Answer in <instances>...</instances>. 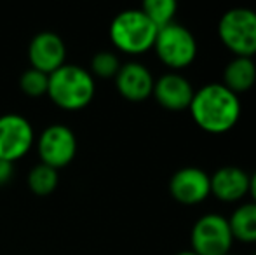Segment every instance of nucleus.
<instances>
[{
	"label": "nucleus",
	"mask_w": 256,
	"mask_h": 255,
	"mask_svg": "<svg viewBox=\"0 0 256 255\" xmlns=\"http://www.w3.org/2000/svg\"><path fill=\"white\" fill-rule=\"evenodd\" d=\"M158 28L142 9H126L110 23V41L122 53L142 55L154 48Z\"/></svg>",
	"instance_id": "7ed1b4c3"
},
{
	"label": "nucleus",
	"mask_w": 256,
	"mask_h": 255,
	"mask_svg": "<svg viewBox=\"0 0 256 255\" xmlns=\"http://www.w3.org/2000/svg\"><path fill=\"white\" fill-rule=\"evenodd\" d=\"M194 93L196 89L185 75L178 74V72H168L154 82L152 95L155 96L158 105H162L164 109L185 110L192 103Z\"/></svg>",
	"instance_id": "9b49d317"
},
{
	"label": "nucleus",
	"mask_w": 256,
	"mask_h": 255,
	"mask_svg": "<svg viewBox=\"0 0 256 255\" xmlns=\"http://www.w3.org/2000/svg\"><path fill=\"white\" fill-rule=\"evenodd\" d=\"M26 184L35 196H49L56 191L58 184H60V173L48 164L38 163L30 170L26 177Z\"/></svg>",
	"instance_id": "dca6fc26"
},
{
	"label": "nucleus",
	"mask_w": 256,
	"mask_h": 255,
	"mask_svg": "<svg viewBox=\"0 0 256 255\" xmlns=\"http://www.w3.org/2000/svg\"><path fill=\"white\" fill-rule=\"evenodd\" d=\"M250 194L253 197V201L256 203V170L253 175H250Z\"/></svg>",
	"instance_id": "412c9836"
},
{
	"label": "nucleus",
	"mask_w": 256,
	"mask_h": 255,
	"mask_svg": "<svg viewBox=\"0 0 256 255\" xmlns=\"http://www.w3.org/2000/svg\"><path fill=\"white\" fill-rule=\"evenodd\" d=\"M20 88L26 96L32 98H40V96L48 95L49 88V75L42 74V72L35 70V68H28L21 74L20 77Z\"/></svg>",
	"instance_id": "a211bd4d"
},
{
	"label": "nucleus",
	"mask_w": 256,
	"mask_h": 255,
	"mask_svg": "<svg viewBox=\"0 0 256 255\" xmlns=\"http://www.w3.org/2000/svg\"><path fill=\"white\" fill-rule=\"evenodd\" d=\"M120 60L112 51H100L92 56L91 60V75L102 79H115L118 68H120Z\"/></svg>",
	"instance_id": "6ab92c4d"
},
{
	"label": "nucleus",
	"mask_w": 256,
	"mask_h": 255,
	"mask_svg": "<svg viewBox=\"0 0 256 255\" xmlns=\"http://www.w3.org/2000/svg\"><path fill=\"white\" fill-rule=\"evenodd\" d=\"M190 114L200 129L212 135L230 131L240 117V100L222 82H208L194 93Z\"/></svg>",
	"instance_id": "f257e3e1"
},
{
	"label": "nucleus",
	"mask_w": 256,
	"mask_h": 255,
	"mask_svg": "<svg viewBox=\"0 0 256 255\" xmlns=\"http://www.w3.org/2000/svg\"><path fill=\"white\" fill-rule=\"evenodd\" d=\"M211 194L225 203H236L250 192V173L236 164H226L209 175Z\"/></svg>",
	"instance_id": "ddd939ff"
},
{
	"label": "nucleus",
	"mask_w": 256,
	"mask_h": 255,
	"mask_svg": "<svg viewBox=\"0 0 256 255\" xmlns=\"http://www.w3.org/2000/svg\"><path fill=\"white\" fill-rule=\"evenodd\" d=\"M220 41L236 56L253 58L256 55V11L250 7H232L218 21Z\"/></svg>",
	"instance_id": "20e7f679"
},
{
	"label": "nucleus",
	"mask_w": 256,
	"mask_h": 255,
	"mask_svg": "<svg viewBox=\"0 0 256 255\" xmlns=\"http://www.w3.org/2000/svg\"><path fill=\"white\" fill-rule=\"evenodd\" d=\"M142 11L146 14V18L152 21L155 27L162 28L174 21L178 4L174 0H145L142 6Z\"/></svg>",
	"instance_id": "f3484780"
},
{
	"label": "nucleus",
	"mask_w": 256,
	"mask_h": 255,
	"mask_svg": "<svg viewBox=\"0 0 256 255\" xmlns=\"http://www.w3.org/2000/svg\"><path fill=\"white\" fill-rule=\"evenodd\" d=\"M158 60L169 68H185L196 60L197 41L185 25L172 21L158 28L154 42Z\"/></svg>",
	"instance_id": "39448f33"
},
{
	"label": "nucleus",
	"mask_w": 256,
	"mask_h": 255,
	"mask_svg": "<svg viewBox=\"0 0 256 255\" xmlns=\"http://www.w3.org/2000/svg\"><path fill=\"white\" fill-rule=\"evenodd\" d=\"M176 255H197V253L192 252V250H183V252H178Z\"/></svg>",
	"instance_id": "4be33fe9"
},
{
	"label": "nucleus",
	"mask_w": 256,
	"mask_h": 255,
	"mask_svg": "<svg viewBox=\"0 0 256 255\" xmlns=\"http://www.w3.org/2000/svg\"><path fill=\"white\" fill-rule=\"evenodd\" d=\"M234 239L242 243H256V203H242L228 217Z\"/></svg>",
	"instance_id": "2eb2a0df"
},
{
	"label": "nucleus",
	"mask_w": 256,
	"mask_h": 255,
	"mask_svg": "<svg viewBox=\"0 0 256 255\" xmlns=\"http://www.w3.org/2000/svg\"><path fill=\"white\" fill-rule=\"evenodd\" d=\"M66 48L63 39L54 32H40L30 41L28 46V60L32 68L51 75L64 65Z\"/></svg>",
	"instance_id": "9d476101"
},
{
	"label": "nucleus",
	"mask_w": 256,
	"mask_h": 255,
	"mask_svg": "<svg viewBox=\"0 0 256 255\" xmlns=\"http://www.w3.org/2000/svg\"><path fill=\"white\" fill-rule=\"evenodd\" d=\"M169 192L183 204L202 203L211 194L209 173L199 166H183L174 171L169 180Z\"/></svg>",
	"instance_id": "1a4fd4ad"
},
{
	"label": "nucleus",
	"mask_w": 256,
	"mask_h": 255,
	"mask_svg": "<svg viewBox=\"0 0 256 255\" xmlns=\"http://www.w3.org/2000/svg\"><path fill=\"white\" fill-rule=\"evenodd\" d=\"M37 154L42 164L60 170L75 159L77 154V136L64 124H51L35 140Z\"/></svg>",
	"instance_id": "0eeeda50"
},
{
	"label": "nucleus",
	"mask_w": 256,
	"mask_h": 255,
	"mask_svg": "<svg viewBox=\"0 0 256 255\" xmlns=\"http://www.w3.org/2000/svg\"><path fill=\"white\" fill-rule=\"evenodd\" d=\"M225 255H234V253H232V252H228V253H225Z\"/></svg>",
	"instance_id": "5701e85b"
},
{
	"label": "nucleus",
	"mask_w": 256,
	"mask_h": 255,
	"mask_svg": "<svg viewBox=\"0 0 256 255\" xmlns=\"http://www.w3.org/2000/svg\"><path fill=\"white\" fill-rule=\"evenodd\" d=\"M192 252L197 255H225L232 250L234 236L228 218L218 213H206L196 220L190 232Z\"/></svg>",
	"instance_id": "423d86ee"
},
{
	"label": "nucleus",
	"mask_w": 256,
	"mask_h": 255,
	"mask_svg": "<svg viewBox=\"0 0 256 255\" xmlns=\"http://www.w3.org/2000/svg\"><path fill=\"white\" fill-rule=\"evenodd\" d=\"M96 93L94 77L78 65L60 67L49 75L48 96L63 110H80L92 102Z\"/></svg>",
	"instance_id": "f03ea898"
},
{
	"label": "nucleus",
	"mask_w": 256,
	"mask_h": 255,
	"mask_svg": "<svg viewBox=\"0 0 256 255\" xmlns=\"http://www.w3.org/2000/svg\"><path fill=\"white\" fill-rule=\"evenodd\" d=\"M253 255H256V252H254V253H253Z\"/></svg>",
	"instance_id": "b1692460"
},
{
	"label": "nucleus",
	"mask_w": 256,
	"mask_h": 255,
	"mask_svg": "<svg viewBox=\"0 0 256 255\" xmlns=\"http://www.w3.org/2000/svg\"><path fill=\"white\" fill-rule=\"evenodd\" d=\"M35 143L32 123L20 114L0 116V159L16 163L24 157Z\"/></svg>",
	"instance_id": "6e6552de"
},
{
	"label": "nucleus",
	"mask_w": 256,
	"mask_h": 255,
	"mask_svg": "<svg viewBox=\"0 0 256 255\" xmlns=\"http://www.w3.org/2000/svg\"><path fill=\"white\" fill-rule=\"evenodd\" d=\"M14 177V163L0 159V187L7 185Z\"/></svg>",
	"instance_id": "aec40b11"
},
{
	"label": "nucleus",
	"mask_w": 256,
	"mask_h": 255,
	"mask_svg": "<svg viewBox=\"0 0 256 255\" xmlns=\"http://www.w3.org/2000/svg\"><path fill=\"white\" fill-rule=\"evenodd\" d=\"M154 75L140 62H128L120 65L115 75V86L122 98L128 102H145L154 91Z\"/></svg>",
	"instance_id": "f8f14e48"
},
{
	"label": "nucleus",
	"mask_w": 256,
	"mask_h": 255,
	"mask_svg": "<svg viewBox=\"0 0 256 255\" xmlns=\"http://www.w3.org/2000/svg\"><path fill=\"white\" fill-rule=\"evenodd\" d=\"M256 82V63L248 56H236L226 63L223 70V86L234 91L236 95L250 91Z\"/></svg>",
	"instance_id": "4468645a"
}]
</instances>
